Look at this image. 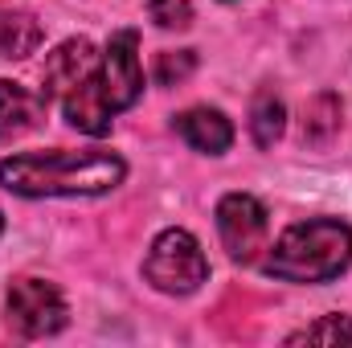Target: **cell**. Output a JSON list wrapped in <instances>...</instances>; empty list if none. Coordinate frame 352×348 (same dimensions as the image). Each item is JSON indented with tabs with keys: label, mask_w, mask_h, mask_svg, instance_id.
Instances as JSON below:
<instances>
[{
	"label": "cell",
	"mask_w": 352,
	"mask_h": 348,
	"mask_svg": "<svg viewBox=\"0 0 352 348\" xmlns=\"http://www.w3.org/2000/svg\"><path fill=\"white\" fill-rule=\"evenodd\" d=\"M123 180V160L111 152H21L0 160V184L21 197H90Z\"/></svg>",
	"instance_id": "cell-1"
},
{
	"label": "cell",
	"mask_w": 352,
	"mask_h": 348,
	"mask_svg": "<svg viewBox=\"0 0 352 348\" xmlns=\"http://www.w3.org/2000/svg\"><path fill=\"white\" fill-rule=\"evenodd\" d=\"M349 262H352V230L344 221L316 217V221L291 226L278 238L274 254L263 262V270L270 279H283V283H328Z\"/></svg>",
	"instance_id": "cell-2"
},
{
	"label": "cell",
	"mask_w": 352,
	"mask_h": 348,
	"mask_svg": "<svg viewBox=\"0 0 352 348\" xmlns=\"http://www.w3.org/2000/svg\"><path fill=\"white\" fill-rule=\"evenodd\" d=\"M144 274L152 287L168 291V295H188L209 279V262L201 254L197 238L184 230H164L152 242V254L144 262Z\"/></svg>",
	"instance_id": "cell-3"
},
{
	"label": "cell",
	"mask_w": 352,
	"mask_h": 348,
	"mask_svg": "<svg viewBox=\"0 0 352 348\" xmlns=\"http://www.w3.org/2000/svg\"><path fill=\"white\" fill-rule=\"evenodd\" d=\"M62 324H66V299L54 283H45V279L12 283V291H8V328L37 340V336L62 332Z\"/></svg>",
	"instance_id": "cell-4"
},
{
	"label": "cell",
	"mask_w": 352,
	"mask_h": 348,
	"mask_svg": "<svg viewBox=\"0 0 352 348\" xmlns=\"http://www.w3.org/2000/svg\"><path fill=\"white\" fill-rule=\"evenodd\" d=\"M135 29H123L111 37L107 54H102V70H98V90H102V102L107 111H123L131 107L140 94H144V70H140V58H135Z\"/></svg>",
	"instance_id": "cell-5"
},
{
	"label": "cell",
	"mask_w": 352,
	"mask_h": 348,
	"mask_svg": "<svg viewBox=\"0 0 352 348\" xmlns=\"http://www.w3.org/2000/svg\"><path fill=\"white\" fill-rule=\"evenodd\" d=\"M217 230L234 262H254L266 246V209L250 193H230L217 205Z\"/></svg>",
	"instance_id": "cell-6"
},
{
	"label": "cell",
	"mask_w": 352,
	"mask_h": 348,
	"mask_svg": "<svg viewBox=\"0 0 352 348\" xmlns=\"http://www.w3.org/2000/svg\"><path fill=\"white\" fill-rule=\"evenodd\" d=\"M94 70H98L94 45H90L87 37H74V41H66V45H58L50 54V62H45V94H54L62 102L66 94H74V90L82 87Z\"/></svg>",
	"instance_id": "cell-7"
},
{
	"label": "cell",
	"mask_w": 352,
	"mask_h": 348,
	"mask_svg": "<svg viewBox=\"0 0 352 348\" xmlns=\"http://www.w3.org/2000/svg\"><path fill=\"white\" fill-rule=\"evenodd\" d=\"M45 107H50L45 90H29V87H21V83L0 78V144L33 131L45 119Z\"/></svg>",
	"instance_id": "cell-8"
},
{
	"label": "cell",
	"mask_w": 352,
	"mask_h": 348,
	"mask_svg": "<svg viewBox=\"0 0 352 348\" xmlns=\"http://www.w3.org/2000/svg\"><path fill=\"white\" fill-rule=\"evenodd\" d=\"M176 131H180L197 152H209V156H217V152H226V148L234 144V127H230V119H226L221 111H209V107L184 111V115L176 119Z\"/></svg>",
	"instance_id": "cell-9"
},
{
	"label": "cell",
	"mask_w": 352,
	"mask_h": 348,
	"mask_svg": "<svg viewBox=\"0 0 352 348\" xmlns=\"http://www.w3.org/2000/svg\"><path fill=\"white\" fill-rule=\"evenodd\" d=\"M41 45V25L21 8H0V58H29Z\"/></svg>",
	"instance_id": "cell-10"
},
{
	"label": "cell",
	"mask_w": 352,
	"mask_h": 348,
	"mask_svg": "<svg viewBox=\"0 0 352 348\" xmlns=\"http://www.w3.org/2000/svg\"><path fill=\"white\" fill-rule=\"evenodd\" d=\"M258 307H263V299H258V295H250V291H230V295L217 303L213 320H217V328H221L226 336L242 340V336H254L250 320H254V312H258Z\"/></svg>",
	"instance_id": "cell-11"
},
{
	"label": "cell",
	"mask_w": 352,
	"mask_h": 348,
	"mask_svg": "<svg viewBox=\"0 0 352 348\" xmlns=\"http://www.w3.org/2000/svg\"><path fill=\"white\" fill-rule=\"evenodd\" d=\"M336 127H340V98L336 94H316L303 102V140L307 144H324Z\"/></svg>",
	"instance_id": "cell-12"
},
{
	"label": "cell",
	"mask_w": 352,
	"mask_h": 348,
	"mask_svg": "<svg viewBox=\"0 0 352 348\" xmlns=\"http://www.w3.org/2000/svg\"><path fill=\"white\" fill-rule=\"evenodd\" d=\"M250 131H254V144L258 148H270L283 135V102L270 90H263L254 98V107H250Z\"/></svg>",
	"instance_id": "cell-13"
},
{
	"label": "cell",
	"mask_w": 352,
	"mask_h": 348,
	"mask_svg": "<svg viewBox=\"0 0 352 348\" xmlns=\"http://www.w3.org/2000/svg\"><path fill=\"white\" fill-rule=\"evenodd\" d=\"M340 340L352 345V320L344 316H324L320 324H307L303 332L287 336V345H340Z\"/></svg>",
	"instance_id": "cell-14"
},
{
	"label": "cell",
	"mask_w": 352,
	"mask_h": 348,
	"mask_svg": "<svg viewBox=\"0 0 352 348\" xmlns=\"http://www.w3.org/2000/svg\"><path fill=\"white\" fill-rule=\"evenodd\" d=\"M192 70H197V54L192 50H164V54H156V66H152V74H156L160 87L184 83Z\"/></svg>",
	"instance_id": "cell-15"
},
{
	"label": "cell",
	"mask_w": 352,
	"mask_h": 348,
	"mask_svg": "<svg viewBox=\"0 0 352 348\" xmlns=\"http://www.w3.org/2000/svg\"><path fill=\"white\" fill-rule=\"evenodd\" d=\"M148 8H152V21L160 29H188V21H192L188 0H148Z\"/></svg>",
	"instance_id": "cell-16"
}]
</instances>
